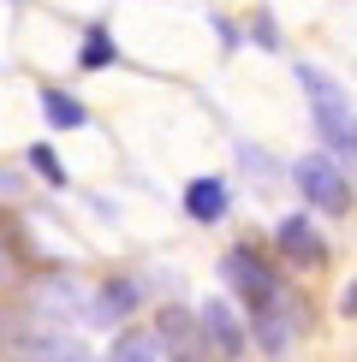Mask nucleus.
<instances>
[{
	"label": "nucleus",
	"mask_w": 357,
	"mask_h": 362,
	"mask_svg": "<svg viewBox=\"0 0 357 362\" xmlns=\"http://www.w3.org/2000/svg\"><path fill=\"white\" fill-rule=\"evenodd\" d=\"M131 309H137V285H131V279H108V285H101V291H96V321H125V315Z\"/></svg>",
	"instance_id": "1a4fd4ad"
},
{
	"label": "nucleus",
	"mask_w": 357,
	"mask_h": 362,
	"mask_svg": "<svg viewBox=\"0 0 357 362\" xmlns=\"http://www.w3.org/2000/svg\"><path fill=\"white\" fill-rule=\"evenodd\" d=\"M220 279H227L232 297L244 303L256 339L268 344V351H286L292 327H286V309H280V303H286V291H280V279H274V262H262L250 244H238V250H227V262H220Z\"/></svg>",
	"instance_id": "f257e3e1"
},
{
	"label": "nucleus",
	"mask_w": 357,
	"mask_h": 362,
	"mask_svg": "<svg viewBox=\"0 0 357 362\" xmlns=\"http://www.w3.org/2000/svg\"><path fill=\"white\" fill-rule=\"evenodd\" d=\"M274 250L286 255L292 267H322L327 262V244H322V232L310 226V214H286L274 226Z\"/></svg>",
	"instance_id": "20e7f679"
},
{
	"label": "nucleus",
	"mask_w": 357,
	"mask_h": 362,
	"mask_svg": "<svg viewBox=\"0 0 357 362\" xmlns=\"http://www.w3.org/2000/svg\"><path fill=\"white\" fill-rule=\"evenodd\" d=\"M155 333H161V344H197V339H191V321L178 309H161L155 315Z\"/></svg>",
	"instance_id": "9b49d317"
},
{
	"label": "nucleus",
	"mask_w": 357,
	"mask_h": 362,
	"mask_svg": "<svg viewBox=\"0 0 357 362\" xmlns=\"http://www.w3.org/2000/svg\"><path fill=\"white\" fill-rule=\"evenodd\" d=\"M113 356H167V344H161L155 327H137V333H119Z\"/></svg>",
	"instance_id": "9d476101"
},
{
	"label": "nucleus",
	"mask_w": 357,
	"mask_h": 362,
	"mask_svg": "<svg viewBox=\"0 0 357 362\" xmlns=\"http://www.w3.org/2000/svg\"><path fill=\"white\" fill-rule=\"evenodd\" d=\"M113 59H119V48H113L108 24H84V42H78V71H108Z\"/></svg>",
	"instance_id": "6e6552de"
},
{
	"label": "nucleus",
	"mask_w": 357,
	"mask_h": 362,
	"mask_svg": "<svg viewBox=\"0 0 357 362\" xmlns=\"http://www.w3.org/2000/svg\"><path fill=\"white\" fill-rule=\"evenodd\" d=\"M227 208H232V190H227V178H191V185H185V214L197 220V226H215V220H227Z\"/></svg>",
	"instance_id": "39448f33"
},
{
	"label": "nucleus",
	"mask_w": 357,
	"mask_h": 362,
	"mask_svg": "<svg viewBox=\"0 0 357 362\" xmlns=\"http://www.w3.org/2000/svg\"><path fill=\"white\" fill-rule=\"evenodd\" d=\"M292 178H298V190H304L310 208H322V214H351V185H346V173H339L334 155H304Z\"/></svg>",
	"instance_id": "7ed1b4c3"
},
{
	"label": "nucleus",
	"mask_w": 357,
	"mask_h": 362,
	"mask_svg": "<svg viewBox=\"0 0 357 362\" xmlns=\"http://www.w3.org/2000/svg\"><path fill=\"white\" fill-rule=\"evenodd\" d=\"M203 344L220 356H244V327L227 303H203Z\"/></svg>",
	"instance_id": "423d86ee"
},
{
	"label": "nucleus",
	"mask_w": 357,
	"mask_h": 362,
	"mask_svg": "<svg viewBox=\"0 0 357 362\" xmlns=\"http://www.w3.org/2000/svg\"><path fill=\"white\" fill-rule=\"evenodd\" d=\"M42 113H48L54 131H84L89 125V107H84L78 95H66L60 83H42Z\"/></svg>",
	"instance_id": "0eeeda50"
},
{
	"label": "nucleus",
	"mask_w": 357,
	"mask_h": 362,
	"mask_svg": "<svg viewBox=\"0 0 357 362\" xmlns=\"http://www.w3.org/2000/svg\"><path fill=\"white\" fill-rule=\"evenodd\" d=\"M339 315H351V321H357V279L346 285V297H339Z\"/></svg>",
	"instance_id": "4468645a"
},
{
	"label": "nucleus",
	"mask_w": 357,
	"mask_h": 362,
	"mask_svg": "<svg viewBox=\"0 0 357 362\" xmlns=\"http://www.w3.org/2000/svg\"><path fill=\"white\" fill-rule=\"evenodd\" d=\"M298 83H304V95H310V113H316L322 143L327 148H351L357 143V113H351L346 89L327 78V71H316V66H298Z\"/></svg>",
	"instance_id": "f03ea898"
},
{
	"label": "nucleus",
	"mask_w": 357,
	"mask_h": 362,
	"mask_svg": "<svg viewBox=\"0 0 357 362\" xmlns=\"http://www.w3.org/2000/svg\"><path fill=\"white\" fill-rule=\"evenodd\" d=\"M24 160H30L42 178H48V185H66V167H60V155H54L48 143H30V155H24Z\"/></svg>",
	"instance_id": "f8f14e48"
},
{
	"label": "nucleus",
	"mask_w": 357,
	"mask_h": 362,
	"mask_svg": "<svg viewBox=\"0 0 357 362\" xmlns=\"http://www.w3.org/2000/svg\"><path fill=\"white\" fill-rule=\"evenodd\" d=\"M250 36H256V42H262V48H280V30H274V24H268V12H262V18H256V30H250Z\"/></svg>",
	"instance_id": "ddd939ff"
}]
</instances>
